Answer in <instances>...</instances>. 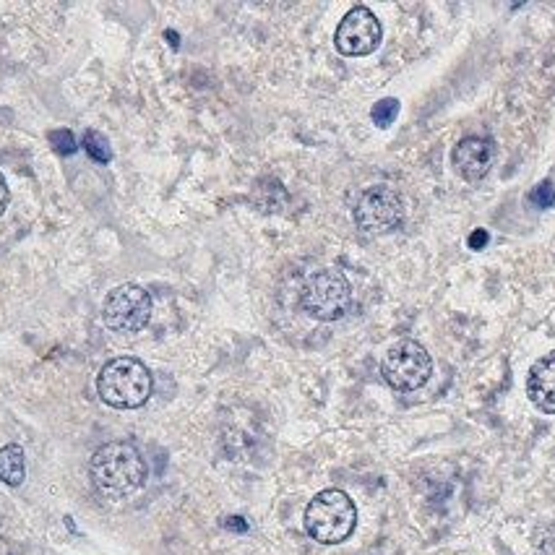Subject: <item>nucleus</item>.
Segmentation results:
<instances>
[{
	"mask_svg": "<svg viewBox=\"0 0 555 555\" xmlns=\"http://www.w3.org/2000/svg\"><path fill=\"white\" fill-rule=\"evenodd\" d=\"M81 146H84V152L89 154L94 162H100V165H110V162H113L110 141H107L100 131H86L84 139H81Z\"/></svg>",
	"mask_w": 555,
	"mask_h": 555,
	"instance_id": "12",
	"label": "nucleus"
},
{
	"mask_svg": "<svg viewBox=\"0 0 555 555\" xmlns=\"http://www.w3.org/2000/svg\"><path fill=\"white\" fill-rule=\"evenodd\" d=\"M488 240H490V235L485 230H475L470 235V240H467V245H470L472 251H483L485 245H488Z\"/></svg>",
	"mask_w": 555,
	"mask_h": 555,
	"instance_id": "16",
	"label": "nucleus"
},
{
	"mask_svg": "<svg viewBox=\"0 0 555 555\" xmlns=\"http://www.w3.org/2000/svg\"><path fill=\"white\" fill-rule=\"evenodd\" d=\"M527 397L540 412L555 415V350L542 355L529 370Z\"/></svg>",
	"mask_w": 555,
	"mask_h": 555,
	"instance_id": "10",
	"label": "nucleus"
},
{
	"mask_svg": "<svg viewBox=\"0 0 555 555\" xmlns=\"http://www.w3.org/2000/svg\"><path fill=\"white\" fill-rule=\"evenodd\" d=\"M305 532L321 545H339L355 532L357 509L344 490L329 488L311 498L303 516Z\"/></svg>",
	"mask_w": 555,
	"mask_h": 555,
	"instance_id": "3",
	"label": "nucleus"
},
{
	"mask_svg": "<svg viewBox=\"0 0 555 555\" xmlns=\"http://www.w3.org/2000/svg\"><path fill=\"white\" fill-rule=\"evenodd\" d=\"M355 222L363 232L370 235H384V232L397 230L407 217V206L399 191L389 185H373L360 196L355 206Z\"/></svg>",
	"mask_w": 555,
	"mask_h": 555,
	"instance_id": "6",
	"label": "nucleus"
},
{
	"mask_svg": "<svg viewBox=\"0 0 555 555\" xmlns=\"http://www.w3.org/2000/svg\"><path fill=\"white\" fill-rule=\"evenodd\" d=\"M165 37H167V40H170V45H172V47H178V45H180V42H178V34H175V32H165Z\"/></svg>",
	"mask_w": 555,
	"mask_h": 555,
	"instance_id": "19",
	"label": "nucleus"
},
{
	"mask_svg": "<svg viewBox=\"0 0 555 555\" xmlns=\"http://www.w3.org/2000/svg\"><path fill=\"white\" fill-rule=\"evenodd\" d=\"M381 37H384V29H381L376 14L365 6H355L339 21L337 32H334V45L347 58H363L381 45Z\"/></svg>",
	"mask_w": 555,
	"mask_h": 555,
	"instance_id": "8",
	"label": "nucleus"
},
{
	"mask_svg": "<svg viewBox=\"0 0 555 555\" xmlns=\"http://www.w3.org/2000/svg\"><path fill=\"white\" fill-rule=\"evenodd\" d=\"M50 141H53L55 152H58V154H66V157H68V154L76 152V141H73V133L68 131V128L50 133Z\"/></svg>",
	"mask_w": 555,
	"mask_h": 555,
	"instance_id": "15",
	"label": "nucleus"
},
{
	"mask_svg": "<svg viewBox=\"0 0 555 555\" xmlns=\"http://www.w3.org/2000/svg\"><path fill=\"white\" fill-rule=\"evenodd\" d=\"M225 527L232 529V532H248V522H245L243 516H230V519H225Z\"/></svg>",
	"mask_w": 555,
	"mask_h": 555,
	"instance_id": "17",
	"label": "nucleus"
},
{
	"mask_svg": "<svg viewBox=\"0 0 555 555\" xmlns=\"http://www.w3.org/2000/svg\"><path fill=\"white\" fill-rule=\"evenodd\" d=\"M154 391V378L136 357H115L97 376V394L107 407L136 410L149 402Z\"/></svg>",
	"mask_w": 555,
	"mask_h": 555,
	"instance_id": "2",
	"label": "nucleus"
},
{
	"mask_svg": "<svg viewBox=\"0 0 555 555\" xmlns=\"http://www.w3.org/2000/svg\"><path fill=\"white\" fill-rule=\"evenodd\" d=\"M529 201L537 206V209H548V206L555 204V188L550 180H545V183H540L535 188V191L529 193Z\"/></svg>",
	"mask_w": 555,
	"mask_h": 555,
	"instance_id": "14",
	"label": "nucleus"
},
{
	"mask_svg": "<svg viewBox=\"0 0 555 555\" xmlns=\"http://www.w3.org/2000/svg\"><path fill=\"white\" fill-rule=\"evenodd\" d=\"M303 311L316 321H339L352 305L350 279L339 269H318L303 285Z\"/></svg>",
	"mask_w": 555,
	"mask_h": 555,
	"instance_id": "5",
	"label": "nucleus"
},
{
	"mask_svg": "<svg viewBox=\"0 0 555 555\" xmlns=\"http://www.w3.org/2000/svg\"><path fill=\"white\" fill-rule=\"evenodd\" d=\"M381 376L394 391H417L433 376V357L415 339H399L381 360Z\"/></svg>",
	"mask_w": 555,
	"mask_h": 555,
	"instance_id": "4",
	"label": "nucleus"
},
{
	"mask_svg": "<svg viewBox=\"0 0 555 555\" xmlns=\"http://www.w3.org/2000/svg\"><path fill=\"white\" fill-rule=\"evenodd\" d=\"M102 318H105L107 329L118 331V334H136L152 318V298L139 285H131V282L118 285L105 298Z\"/></svg>",
	"mask_w": 555,
	"mask_h": 555,
	"instance_id": "7",
	"label": "nucleus"
},
{
	"mask_svg": "<svg viewBox=\"0 0 555 555\" xmlns=\"http://www.w3.org/2000/svg\"><path fill=\"white\" fill-rule=\"evenodd\" d=\"M89 477L102 496L126 498L146 483V462L133 443L110 441L94 451Z\"/></svg>",
	"mask_w": 555,
	"mask_h": 555,
	"instance_id": "1",
	"label": "nucleus"
},
{
	"mask_svg": "<svg viewBox=\"0 0 555 555\" xmlns=\"http://www.w3.org/2000/svg\"><path fill=\"white\" fill-rule=\"evenodd\" d=\"M27 480V459L19 443H8L0 449V483L19 488Z\"/></svg>",
	"mask_w": 555,
	"mask_h": 555,
	"instance_id": "11",
	"label": "nucleus"
},
{
	"mask_svg": "<svg viewBox=\"0 0 555 555\" xmlns=\"http://www.w3.org/2000/svg\"><path fill=\"white\" fill-rule=\"evenodd\" d=\"M399 115V100H394V97H386V100L376 102L373 105V110H370V118H373V123H376L378 128H389L394 120H397Z\"/></svg>",
	"mask_w": 555,
	"mask_h": 555,
	"instance_id": "13",
	"label": "nucleus"
},
{
	"mask_svg": "<svg viewBox=\"0 0 555 555\" xmlns=\"http://www.w3.org/2000/svg\"><path fill=\"white\" fill-rule=\"evenodd\" d=\"M8 196H11V193H8L6 178H3V175H0V214L6 212V206H8Z\"/></svg>",
	"mask_w": 555,
	"mask_h": 555,
	"instance_id": "18",
	"label": "nucleus"
},
{
	"mask_svg": "<svg viewBox=\"0 0 555 555\" xmlns=\"http://www.w3.org/2000/svg\"><path fill=\"white\" fill-rule=\"evenodd\" d=\"M493 159H496V146L488 136H464L451 149V167L467 183L483 180L493 167Z\"/></svg>",
	"mask_w": 555,
	"mask_h": 555,
	"instance_id": "9",
	"label": "nucleus"
}]
</instances>
